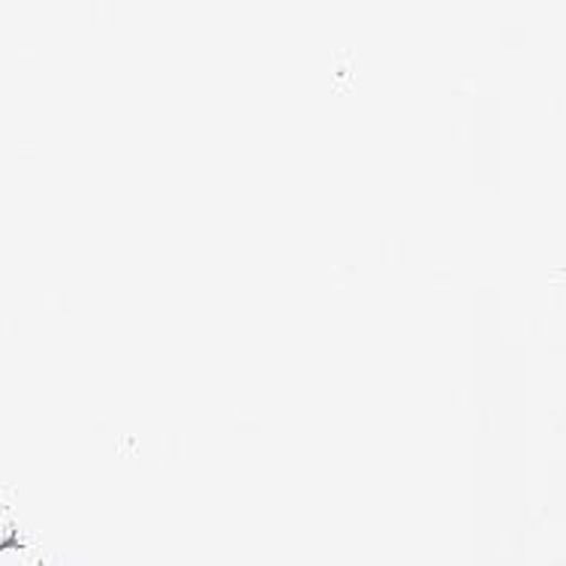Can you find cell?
<instances>
[{
  "instance_id": "6da1fadb",
  "label": "cell",
  "mask_w": 566,
  "mask_h": 566,
  "mask_svg": "<svg viewBox=\"0 0 566 566\" xmlns=\"http://www.w3.org/2000/svg\"><path fill=\"white\" fill-rule=\"evenodd\" d=\"M0 566H43V557L36 555L31 545L10 539L0 545Z\"/></svg>"
},
{
  "instance_id": "7a4b0ae2",
  "label": "cell",
  "mask_w": 566,
  "mask_h": 566,
  "mask_svg": "<svg viewBox=\"0 0 566 566\" xmlns=\"http://www.w3.org/2000/svg\"><path fill=\"white\" fill-rule=\"evenodd\" d=\"M10 539H15V531H12L10 512H7V506L0 503V545L10 543Z\"/></svg>"
}]
</instances>
